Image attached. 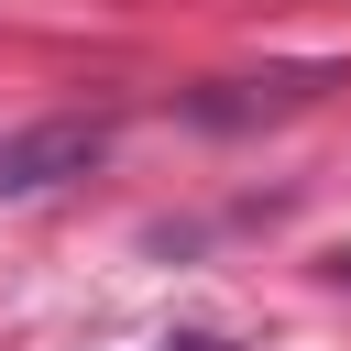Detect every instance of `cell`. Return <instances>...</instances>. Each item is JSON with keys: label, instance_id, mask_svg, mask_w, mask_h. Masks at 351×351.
<instances>
[{"label": "cell", "instance_id": "2", "mask_svg": "<svg viewBox=\"0 0 351 351\" xmlns=\"http://www.w3.org/2000/svg\"><path fill=\"white\" fill-rule=\"evenodd\" d=\"M176 351H219V340H176Z\"/></svg>", "mask_w": 351, "mask_h": 351}, {"label": "cell", "instance_id": "3", "mask_svg": "<svg viewBox=\"0 0 351 351\" xmlns=\"http://www.w3.org/2000/svg\"><path fill=\"white\" fill-rule=\"evenodd\" d=\"M329 274H351V252H340V263H329Z\"/></svg>", "mask_w": 351, "mask_h": 351}, {"label": "cell", "instance_id": "1", "mask_svg": "<svg viewBox=\"0 0 351 351\" xmlns=\"http://www.w3.org/2000/svg\"><path fill=\"white\" fill-rule=\"evenodd\" d=\"M99 154H110L99 121H33V132H0V197H33V186H55V176H88Z\"/></svg>", "mask_w": 351, "mask_h": 351}]
</instances>
